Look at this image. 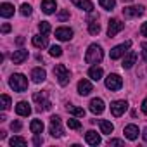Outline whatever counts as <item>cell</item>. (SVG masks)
Returning <instances> with one entry per match:
<instances>
[{"label":"cell","mask_w":147,"mask_h":147,"mask_svg":"<svg viewBox=\"0 0 147 147\" xmlns=\"http://www.w3.org/2000/svg\"><path fill=\"white\" fill-rule=\"evenodd\" d=\"M135 61H137V52L135 50H130L125 57H123V69H130L133 64H135Z\"/></svg>","instance_id":"cell-13"},{"label":"cell","mask_w":147,"mask_h":147,"mask_svg":"<svg viewBox=\"0 0 147 147\" xmlns=\"http://www.w3.org/2000/svg\"><path fill=\"white\" fill-rule=\"evenodd\" d=\"M9 31H11V24H7V23L2 24V33H9Z\"/></svg>","instance_id":"cell-40"},{"label":"cell","mask_w":147,"mask_h":147,"mask_svg":"<svg viewBox=\"0 0 147 147\" xmlns=\"http://www.w3.org/2000/svg\"><path fill=\"white\" fill-rule=\"evenodd\" d=\"M85 140H87V144L88 145H99L102 140H100V135L97 133V131H94V130H88L87 133H85Z\"/></svg>","instance_id":"cell-16"},{"label":"cell","mask_w":147,"mask_h":147,"mask_svg":"<svg viewBox=\"0 0 147 147\" xmlns=\"http://www.w3.org/2000/svg\"><path fill=\"white\" fill-rule=\"evenodd\" d=\"M11 128H12L14 131H19V130H21V121H12V123H11Z\"/></svg>","instance_id":"cell-37"},{"label":"cell","mask_w":147,"mask_h":147,"mask_svg":"<svg viewBox=\"0 0 147 147\" xmlns=\"http://www.w3.org/2000/svg\"><path fill=\"white\" fill-rule=\"evenodd\" d=\"M67 113L69 114H73V116H78V118H83L85 116V109H82V107H76V106H67Z\"/></svg>","instance_id":"cell-27"},{"label":"cell","mask_w":147,"mask_h":147,"mask_svg":"<svg viewBox=\"0 0 147 147\" xmlns=\"http://www.w3.org/2000/svg\"><path fill=\"white\" fill-rule=\"evenodd\" d=\"M123 133H125V137H126L128 140H135L140 131H138V126H137V125H128V126H125V131H123Z\"/></svg>","instance_id":"cell-18"},{"label":"cell","mask_w":147,"mask_h":147,"mask_svg":"<svg viewBox=\"0 0 147 147\" xmlns=\"http://www.w3.org/2000/svg\"><path fill=\"white\" fill-rule=\"evenodd\" d=\"M140 33H142L144 36H147V23H144V24L140 26Z\"/></svg>","instance_id":"cell-39"},{"label":"cell","mask_w":147,"mask_h":147,"mask_svg":"<svg viewBox=\"0 0 147 147\" xmlns=\"http://www.w3.org/2000/svg\"><path fill=\"white\" fill-rule=\"evenodd\" d=\"M50 135L55 137V138H61L64 135V130H62V125H61V118L59 116H52L50 118Z\"/></svg>","instance_id":"cell-4"},{"label":"cell","mask_w":147,"mask_h":147,"mask_svg":"<svg viewBox=\"0 0 147 147\" xmlns=\"http://www.w3.org/2000/svg\"><path fill=\"white\" fill-rule=\"evenodd\" d=\"M0 102H2L0 106H2V109H4V111H7V109L11 107V97H9V95H5V94L0 97Z\"/></svg>","instance_id":"cell-30"},{"label":"cell","mask_w":147,"mask_h":147,"mask_svg":"<svg viewBox=\"0 0 147 147\" xmlns=\"http://www.w3.org/2000/svg\"><path fill=\"white\" fill-rule=\"evenodd\" d=\"M16 113L19 114V116H30L31 114V107H30V104L28 102H18V106H16Z\"/></svg>","instance_id":"cell-20"},{"label":"cell","mask_w":147,"mask_h":147,"mask_svg":"<svg viewBox=\"0 0 147 147\" xmlns=\"http://www.w3.org/2000/svg\"><path fill=\"white\" fill-rule=\"evenodd\" d=\"M106 87L109 88V90H119L121 87H123V80H121V76L119 75H109L107 78H106Z\"/></svg>","instance_id":"cell-6"},{"label":"cell","mask_w":147,"mask_h":147,"mask_svg":"<svg viewBox=\"0 0 147 147\" xmlns=\"http://www.w3.org/2000/svg\"><path fill=\"white\" fill-rule=\"evenodd\" d=\"M67 126L73 128V130H80V128H82V123H80L78 119H75V118H69V119H67Z\"/></svg>","instance_id":"cell-32"},{"label":"cell","mask_w":147,"mask_h":147,"mask_svg":"<svg viewBox=\"0 0 147 147\" xmlns=\"http://www.w3.org/2000/svg\"><path fill=\"white\" fill-rule=\"evenodd\" d=\"M55 0H43L42 2V11L45 12V14H52L54 11H55Z\"/></svg>","instance_id":"cell-24"},{"label":"cell","mask_w":147,"mask_h":147,"mask_svg":"<svg viewBox=\"0 0 147 147\" xmlns=\"http://www.w3.org/2000/svg\"><path fill=\"white\" fill-rule=\"evenodd\" d=\"M126 109H128L126 100H114V102H111V113H113V116H116V118H119Z\"/></svg>","instance_id":"cell-8"},{"label":"cell","mask_w":147,"mask_h":147,"mask_svg":"<svg viewBox=\"0 0 147 147\" xmlns=\"http://www.w3.org/2000/svg\"><path fill=\"white\" fill-rule=\"evenodd\" d=\"M9 144L14 147V145H26V138H23V137H12L11 140H9Z\"/></svg>","instance_id":"cell-31"},{"label":"cell","mask_w":147,"mask_h":147,"mask_svg":"<svg viewBox=\"0 0 147 147\" xmlns=\"http://www.w3.org/2000/svg\"><path fill=\"white\" fill-rule=\"evenodd\" d=\"M33 45L36 47V49H45L47 45H49V40H47V36L45 35H36V36H33Z\"/></svg>","instance_id":"cell-22"},{"label":"cell","mask_w":147,"mask_h":147,"mask_svg":"<svg viewBox=\"0 0 147 147\" xmlns=\"http://www.w3.org/2000/svg\"><path fill=\"white\" fill-rule=\"evenodd\" d=\"M104 109H106V106H104L102 99H92L90 100V111L94 114H100V113H104Z\"/></svg>","instance_id":"cell-15"},{"label":"cell","mask_w":147,"mask_h":147,"mask_svg":"<svg viewBox=\"0 0 147 147\" xmlns=\"http://www.w3.org/2000/svg\"><path fill=\"white\" fill-rule=\"evenodd\" d=\"M42 142H43V140H42L38 135H35V140H33V144H35V145H42Z\"/></svg>","instance_id":"cell-43"},{"label":"cell","mask_w":147,"mask_h":147,"mask_svg":"<svg viewBox=\"0 0 147 147\" xmlns=\"http://www.w3.org/2000/svg\"><path fill=\"white\" fill-rule=\"evenodd\" d=\"M21 14L23 16H30L31 14V5L30 4H23L21 5Z\"/></svg>","instance_id":"cell-35"},{"label":"cell","mask_w":147,"mask_h":147,"mask_svg":"<svg viewBox=\"0 0 147 147\" xmlns=\"http://www.w3.org/2000/svg\"><path fill=\"white\" fill-rule=\"evenodd\" d=\"M92 90H94V87H92V83H90L88 80L83 78V80L78 82V94H80V95H88Z\"/></svg>","instance_id":"cell-14"},{"label":"cell","mask_w":147,"mask_h":147,"mask_svg":"<svg viewBox=\"0 0 147 147\" xmlns=\"http://www.w3.org/2000/svg\"><path fill=\"white\" fill-rule=\"evenodd\" d=\"M9 85H11V88H14V92H24V90L28 88V80H26L24 75H21V73H16V75L11 76Z\"/></svg>","instance_id":"cell-2"},{"label":"cell","mask_w":147,"mask_h":147,"mask_svg":"<svg viewBox=\"0 0 147 147\" xmlns=\"http://www.w3.org/2000/svg\"><path fill=\"white\" fill-rule=\"evenodd\" d=\"M16 42H18V45H23V43H24V38H23V36H19Z\"/></svg>","instance_id":"cell-44"},{"label":"cell","mask_w":147,"mask_h":147,"mask_svg":"<svg viewBox=\"0 0 147 147\" xmlns=\"http://www.w3.org/2000/svg\"><path fill=\"white\" fill-rule=\"evenodd\" d=\"M50 55H54V57H61V55H62V49H61L59 45H52V47H50Z\"/></svg>","instance_id":"cell-34"},{"label":"cell","mask_w":147,"mask_h":147,"mask_svg":"<svg viewBox=\"0 0 147 147\" xmlns=\"http://www.w3.org/2000/svg\"><path fill=\"white\" fill-rule=\"evenodd\" d=\"M88 33L90 35H99L100 33V24L97 21H90L88 23Z\"/></svg>","instance_id":"cell-28"},{"label":"cell","mask_w":147,"mask_h":147,"mask_svg":"<svg viewBox=\"0 0 147 147\" xmlns=\"http://www.w3.org/2000/svg\"><path fill=\"white\" fill-rule=\"evenodd\" d=\"M99 4H100L102 9H106V11H113L114 5H116V0H99Z\"/></svg>","instance_id":"cell-29"},{"label":"cell","mask_w":147,"mask_h":147,"mask_svg":"<svg viewBox=\"0 0 147 147\" xmlns=\"http://www.w3.org/2000/svg\"><path fill=\"white\" fill-rule=\"evenodd\" d=\"M28 50H24V49H19V50H14V54L11 55V59H12V62L14 64H21V62H24L26 59H28Z\"/></svg>","instance_id":"cell-12"},{"label":"cell","mask_w":147,"mask_h":147,"mask_svg":"<svg viewBox=\"0 0 147 147\" xmlns=\"http://www.w3.org/2000/svg\"><path fill=\"white\" fill-rule=\"evenodd\" d=\"M145 11L142 5H133V7H125L123 9V16L125 18H137V16H142Z\"/></svg>","instance_id":"cell-11"},{"label":"cell","mask_w":147,"mask_h":147,"mask_svg":"<svg viewBox=\"0 0 147 147\" xmlns=\"http://www.w3.org/2000/svg\"><path fill=\"white\" fill-rule=\"evenodd\" d=\"M123 28H125V23H121L119 19H111V21H109V26H107V35L113 38V36H116Z\"/></svg>","instance_id":"cell-9"},{"label":"cell","mask_w":147,"mask_h":147,"mask_svg":"<svg viewBox=\"0 0 147 147\" xmlns=\"http://www.w3.org/2000/svg\"><path fill=\"white\" fill-rule=\"evenodd\" d=\"M142 113L144 114H147V97L144 99V102H142Z\"/></svg>","instance_id":"cell-42"},{"label":"cell","mask_w":147,"mask_h":147,"mask_svg":"<svg viewBox=\"0 0 147 147\" xmlns=\"http://www.w3.org/2000/svg\"><path fill=\"white\" fill-rule=\"evenodd\" d=\"M31 78H33L35 83H43L45 78H47V73H45V69H42V67H35V69L31 71Z\"/></svg>","instance_id":"cell-17"},{"label":"cell","mask_w":147,"mask_h":147,"mask_svg":"<svg viewBox=\"0 0 147 147\" xmlns=\"http://www.w3.org/2000/svg\"><path fill=\"white\" fill-rule=\"evenodd\" d=\"M99 126H100V131H102L104 135H111V133H113V130H114L113 123H111V121H107V119H100V121H99Z\"/></svg>","instance_id":"cell-23"},{"label":"cell","mask_w":147,"mask_h":147,"mask_svg":"<svg viewBox=\"0 0 147 147\" xmlns=\"http://www.w3.org/2000/svg\"><path fill=\"white\" fill-rule=\"evenodd\" d=\"M130 45H131V42H130V40H126L125 43L116 45V47L111 50V54H109V55H111V59H114V61H116V59H119L121 55H125V52L130 49Z\"/></svg>","instance_id":"cell-7"},{"label":"cell","mask_w":147,"mask_h":147,"mask_svg":"<svg viewBox=\"0 0 147 147\" xmlns=\"http://www.w3.org/2000/svg\"><path fill=\"white\" fill-rule=\"evenodd\" d=\"M142 47H144V50H142V55H144V61L147 62V43H144Z\"/></svg>","instance_id":"cell-41"},{"label":"cell","mask_w":147,"mask_h":147,"mask_svg":"<svg viewBox=\"0 0 147 147\" xmlns=\"http://www.w3.org/2000/svg\"><path fill=\"white\" fill-rule=\"evenodd\" d=\"M30 130H31L35 135H40V133L43 131V121H42V119H33V121L30 123Z\"/></svg>","instance_id":"cell-25"},{"label":"cell","mask_w":147,"mask_h":147,"mask_svg":"<svg viewBox=\"0 0 147 147\" xmlns=\"http://www.w3.org/2000/svg\"><path fill=\"white\" fill-rule=\"evenodd\" d=\"M54 75H55V78H57V82H59V85H62V87H66L67 83H69V71H67V67L64 66V64H57L55 67H54Z\"/></svg>","instance_id":"cell-3"},{"label":"cell","mask_w":147,"mask_h":147,"mask_svg":"<svg viewBox=\"0 0 147 147\" xmlns=\"http://www.w3.org/2000/svg\"><path fill=\"white\" fill-rule=\"evenodd\" d=\"M0 14H2V18H11L14 16V7L11 4H2L0 5Z\"/></svg>","instance_id":"cell-26"},{"label":"cell","mask_w":147,"mask_h":147,"mask_svg":"<svg viewBox=\"0 0 147 147\" xmlns=\"http://www.w3.org/2000/svg\"><path fill=\"white\" fill-rule=\"evenodd\" d=\"M55 38L61 40V42H69V40L73 38V30H71V28H66V26L57 28V30H55Z\"/></svg>","instance_id":"cell-10"},{"label":"cell","mask_w":147,"mask_h":147,"mask_svg":"<svg viewBox=\"0 0 147 147\" xmlns=\"http://www.w3.org/2000/svg\"><path fill=\"white\" fill-rule=\"evenodd\" d=\"M57 19H59V21H66V19H69V12H67V11H61V12L57 14Z\"/></svg>","instance_id":"cell-36"},{"label":"cell","mask_w":147,"mask_h":147,"mask_svg":"<svg viewBox=\"0 0 147 147\" xmlns=\"http://www.w3.org/2000/svg\"><path fill=\"white\" fill-rule=\"evenodd\" d=\"M102 57H104V52H102L100 45L92 43V45L88 47L87 54H85V62H87V64H99V62L102 61Z\"/></svg>","instance_id":"cell-1"},{"label":"cell","mask_w":147,"mask_h":147,"mask_svg":"<svg viewBox=\"0 0 147 147\" xmlns=\"http://www.w3.org/2000/svg\"><path fill=\"white\" fill-rule=\"evenodd\" d=\"M73 4H75L76 7H80L82 11H87V12H92L94 11V4L90 2V0H71Z\"/></svg>","instance_id":"cell-19"},{"label":"cell","mask_w":147,"mask_h":147,"mask_svg":"<svg viewBox=\"0 0 147 147\" xmlns=\"http://www.w3.org/2000/svg\"><path fill=\"white\" fill-rule=\"evenodd\" d=\"M142 138H144V140H145V142H147V128H145V130H144V133H142Z\"/></svg>","instance_id":"cell-45"},{"label":"cell","mask_w":147,"mask_h":147,"mask_svg":"<svg viewBox=\"0 0 147 147\" xmlns=\"http://www.w3.org/2000/svg\"><path fill=\"white\" fill-rule=\"evenodd\" d=\"M33 100L35 102H38V109L42 111V109H45V111H49L50 107H52V104H50V100L47 99V94L45 92H35L33 94Z\"/></svg>","instance_id":"cell-5"},{"label":"cell","mask_w":147,"mask_h":147,"mask_svg":"<svg viewBox=\"0 0 147 147\" xmlns=\"http://www.w3.org/2000/svg\"><path fill=\"white\" fill-rule=\"evenodd\" d=\"M38 30H40L42 35H47V33H50V24H49L47 21H42V23L38 24Z\"/></svg>","instance_id":"cell-33"},{"label":"cell","mask_w":147,"mask_h":147,"mask_svg":"<svg viewBox=\"0 0 147 147\" xmlns=\"http://www.w3.org/2000/svg\"><path fill=\"white\" fill-rule=\"evenodd\" d=\"M123 2H131V0H123Z\"/></svg>","instance_id":"cell-46"},{"label":"cell","mask_w":147,"mask_h":147,"mask_svg":"<svg viewBox=\"0 0 147 147\" xmlns=\"http://www.w3.org/2000/svg\"><path fill=\"white\" fill-rule=\"evenodd\" d=\"M102 75H104V71H102V67H99V66H92V67L88 69V76H90L94 82H99V80L102 78Z\"/></svg>","instance_id":"cell-21"},{"label":"cell","mask_w":147,"mask_h":147,"mask_svg":"<svg viewBox=\"0 0 147 147\" xmlns=\"http://www.w3.org/2000/svg\"><path fill=\"white\" fill-rule=\"evenodd\" d=\"M125 142L123 140H119V138H111L109 140V145H123Z\"/></svg>","instance_id":"cell-38"}]
</instances>
